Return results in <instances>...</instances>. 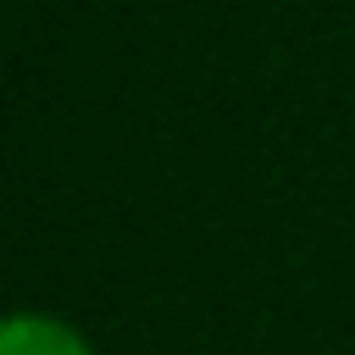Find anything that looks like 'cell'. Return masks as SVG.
I'll use <instances>...</instances> for the list:
<instances>
[{"instance_id":"cell-1","label":"cell","mask_w":355,"mask_h":355,"mask_svg":"<svg viewBox=\"0 0 355 355\" xmlns=\"http://www.w3.org/2000/svg\"><path fill=\"white\" fill-rule=\"evenodd\" d=\"M0 355H94L55 316H0Z\"/></svg>"}]
</instances>
